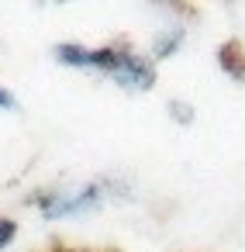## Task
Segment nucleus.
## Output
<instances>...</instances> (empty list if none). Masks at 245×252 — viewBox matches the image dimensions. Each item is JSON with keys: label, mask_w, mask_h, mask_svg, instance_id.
<instances>
[{"label": "nucleus", "mask_w": 245, "mask_h": 252, "mask_svg": "<svg viewBox=\"0 0 245 252\" xmlns=\"http://www.w3.org/2000/svg\"><path fill=\"white\" fill-rule=\"evenodd\" d=\"M0 107H7V111H18V100H14V94H11V90H4V87H0Z\"/></svg>", "instance_id": "nucleus-6"}, {"label": "nucleus", "mask_w": 245, "mask_h": 252, "mask_svg": "<svg viewBox=\"0 0 245 252\" xmlns=\"http://www.w3.org/2000/svg\"><path fill=\"white\" fill-rule=\"evenodd\" d=\"M217 66H221L231 80L245 83V49H242L238 42H224V45L217 49Z\"/></svg>", "instance_id": "nucleus-4"}, {"label": "nucleus", "mask_w": 245, "mask_h": 252, "mask_svg": "<svg viewBox=\"0 0 245 252\" xmlns=\"http://www.w3.org/2000/svg\"><path fill=\"white\" fill-rule=\"evenodd\" d=\"M183 42H186V28H183V25H166V28L155 32V38H152V59H169V56H176Z\"/></svg>", "instance_id": "nucleus-3"}, {"label": "nucleus", "mask_w": 245, "mask_h": 252, "mask_svg": "<svg viewBox=\"0 0 245 252\" xmlns=\"http://www.w3.org/2000/svg\"><path fill=\"white\" fill-rule=\"evenodd\" d=\"M14 235H18V221L0 218V249H7V245L14 242Z\"/></svg>", "instance_id": "nucleus-5"}, {"label": "nucleus", "mask_w": 245, "mask_h": 252, "mask_svg": "<svg viewBox=\"0 0 245 252\" xmlns=\"http://www.w3.org/2000/svg\"><path fill=\"white\" fill-rule=\"evenodd\" d=\"M93 69L104 73L111 83H118L128 94H145L155 87L152 59L128 49V45H97L93 49Z\"/></svg>", "instance_id": "nucleus-1"}, {"label": "nucleus", "mask_w": 245, "mask_h": 252, "mask_svg": "<svg viewBox=\"0 0 245 252\" xmlns=\"http://www.w3.org/2000/svg\"><path fill=\"white\" fill-rule=\"evenodd\" d=\"M107 197V183L97 180V183H83L76 190H45L38 197H31V204L49 218V221H59V218H73V214H87V211H97Z\"/></svg>", "instance_id": "nucleus-2"}]
</instances>
